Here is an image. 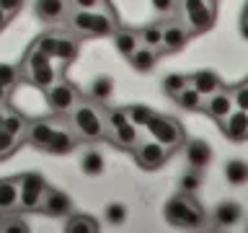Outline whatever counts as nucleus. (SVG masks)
I'll use <instances>...</instances> for the list:
<instances>
[{
  "label": "nucleus",
  "mask_w": 248,
  "mask_h": 233,
  "mask_svg": "<svg viewBox=\"0 0 248 233\" xmlns=\"http://www.w3.org/2000/svg\"><path fill=\"white\" fill-rule=\"evenodd\" d=\"M49 189L44 182L42 174L36 171H29L18 179V207L31 213V210H39L42 207V200H44V192Z\"/></svg>",
  "instance_id": "nucleus-8"
},
{
  "label": "nucleus",
  "mask_w": 248,
  "mask_h": 233,
  "mask_svg": "<svg viewBox=\"0 0 248 233\" xmlns=\"http://www.w3.org/2000/svg\"><path fill=\"white\" fill-rule=\"evenodd\" d=\"M163 215H166V220L173 225V228H202L204 225V210L197 200H194V194L189 192H178L173 194L166 207H163Z\"/></svg>",
  "instance_id": "nucleus-2"
},
{
  "label": "nucleus",
  "mask_w": 248,
  "mask_h": 233,
  "mask_svg": "<svg viewBox=\"0 0 248 233\" xmlns=\"http://www.w3.org/2000/svg\"><path fill=\"white\" fill-rule=\"evenodd\" d=\"M80 168H83V174L91 176V179L101 176V174H104V168H106L104 155H101L98 150H85L83 158H80Z\"/></svg>",
  "instance_id": "nucleus-27"
},
{
  "label": "nucleus",
  "mask_w": 248,
  "mask_h": 233,
  "mask_svg": "<svg viewBox=\"0 0 248 233\" xmlns=\"http://www.w3.org/2000/svg\"><path fill=\"white\" fill-rule=\"evenodd\" d=\"M75 145H78V135H73L70 130H60L57 127L54 137L49 140V145H46V153H52V155H67Z\"/></svg>",
  "instance_id": "nucleus-24"
},
{
  "label": "nucleus",
  "mask_w": 248,
  "mask_h": 233,
  "mask_svg": "<svg viewBox=\"0 0 248 233\" xmlns=\"http://www.w3.org/2000/svg\"><path fill=\"white\" fill-rule=\"evenodd\" d=\"M150 3L158 13H173L178 8V0H150Z\"/></svg>",
  "instance_id": "nucleus-41"
},
{
  "label": "nucleus",
  "mask_w": 248,
  "mask_h": 233,
  "mask_svg": "<svg viewBox=\"0 0 248 233\" xmlns=\"http://www.w3.org/2000/svg\"><path fill=\"white\" fill-rule=\"evenodd\" d=\"M209 161H212V148L204 140H189L186 143V163H189V168L202 171L209 166Z\"/></svg>",
  "instance_id": "nucleus-17"
},
{
  "label": "nucleus",
  "mask_w": 248,
  "mask_h": 233,
  "mask_svg": "<svg viewBox=\"0 0 248 233\" xmlns=\"http://www.w3.org/2000/svg\"><path fill=\"white\" fill-rule=\"evenodd\" d=\"M246 81H248V78H246Z\"/></svg>",
  "instance_id": "nucleus-47"
},
{
  "label": "nucleus",
  "mask_w": 248,
  "mask_h": 233,
  "mask_svg": "<svg viewBox=\"0 0 248 233\" xmlns=\"http://www.w3.org/2000/svg\"><path fill=\"white\" fill-rule=\"evenodd\" d=\"M8 21H11V16H8V13L3 11V8H0V31H3V29L8 26Z\"/></svg>",
  "instance_id": "nucleus-44"
},
{
  "label": "nucleus",
  "mask_w": 248,
  "mask_h": 233,
  "mask_svg": "<svg viewBox=\"0 0 248 233\" xmlns=\"http://www.w3.org/2000/svg\"><path fill=\"white\" fill-rule=\"evenodd\" d=\"M73 132H78V137L88 140V143L104 140L106 137L104 114H101L93 104H75V109H73Z\"/></svg>",
  "instance_id": "nucleus-6"
},
{
  "label": "nucleus",
  "mask_w": 248,
  "mask_h": 233,
  "mask_svg": "<svg viewBox=\"0 0 248 233\" xmlns=\"http://www.w3.org/2000/svg\"><path fill=\"white\" fill-rule=\"evenodd\" d=\"M104 124H106V137L111 140L116 148L135 150V145L142 140V132L127 119V112H124V109H104Z\"/></svg>",
  "instance_id": "nucleus-3"
},
{
  "label": "nucleus",
  "mask_w": 248,
  "mask_h": 233,
  "mask_svg": "<svg viewBox=\"0 0 248 233\" xmlns=\"http://www.w3.org/2000/svg\"><path fill=\"white\" fill-rule=\"evenodd\" d=\"M220 130L230 143H243V140H248V112L232 109L228 114V119L220 122Z\"/></svg>",
  "instance_id": "nucleus-14"
},
{
  "label": "nucleus",
  "mask_w": 248,
  "mask_h": 233,
  "mask_svg": "<svg viewBox=\"0 0 248 233\" xmlns=\"http://www.w3.org/2000/svg\"><path fill=\"white\" fill-rule=\"evenodd\" d=\"M145 130H147V135H150L153 140H158L160 145L168 148V150L181 148L184 140H186V132L181 127V122L173 119V116H166V114H155Z\"/></svg>",
  "instance_id": "nucleus-7"
},
{
  "label": "nucleus",
  "mask_w": 248,
  "mask_h": 233,
  "mask_svg": "<svg viewBox=\"0 0 248 233\" xmlns=\"http://www.w3.org/2000/svg\"><path fill=\"white\" fill-rule=\"evenodd\" d=\"M18 83V67L8 65V62H0V85L3 88H13Z\"/></svg>",
  "instance_id": "nucleus-36"
},
{
  "label": "nucleus",
  "mask_w": 248,
  "mask_h": 233,
  "mask_svg": "<svg viewBox=\"0 0 248 233\" xmlns=\"http://www.w3.org/2000/svg\"><path fill=\"white\" fill-rule=\"evenodd\" d=\"M240 215H243V210H240L238 202H220L212 213L215 223L220 225V228H232V225L240 220Z\"/></svg>",
  "instance_id": "nucleus-23"
},
{
  "label": "nucleus",
  "mask_w": 248,
  "mask_h": 233,
  "mask_svg": "<svg viewBox=\"0 0 248 233\" xmlns=\"http://www.w3.org/2000/svg\"><path fill=\"white\" fill-rule=\"evenodd\" d=\"M232 101H235V109H243L248 112V81H240L238 85H230Z\"/></svg>",
  "instance_id": "nucleus-35"
},
{
  "label": "nucleus",
  "mask_w": 248,
  "mask_h": 233,
  "mask_svg": "<svg viewBox=\"0 0 248 233\" xmlns=\"http://www.w3.org/2000/svg\"><path fill=\"white\" fill-rule=\"evenodd\" d=\"M16 145H18V137L0 127V158H8V155L16 150Z\"/></svg>",
  "instance_id": "nucleus-39"
},
{
  "label": "nucleus",
  "mask_w": 248,
  "mask_h": 233,
  "mask_svg": "<svg viewBox=\"0 0 248 233\" xmlns=\"http://www.w3.org/2000/svg\"><path fill=\"white\" fill-rule=\"evenodd\" d=\"M42 213L46 217H67L70 213H73V200L67 197V192L62 189H46L44 192V200H42Z\"/></svg>",
  "instance_id": "nucleus-13"
},
{
  "label": "nucleus",
  "mask_w": 248,
  "mask_h": 233,
  "mask_svg": "<svg viewBox=\"0 0 248 233\" xmlns=\"http://www.w3.org/2000/svg\"><path fill=\"white\" fill-rule=\"evenodd\" d=\"M240 34H243V39H248V0L243 5V13H240Z\"/></svg>",
  "instance_id": "nucleus-43"
},
{
  "label": "nucleus",
  "mask_w": 248,
  "mask_h": 233,
  "mask_svg": "<svg viewBox=\"0 0 248 233\" xmlns=\"http://www.w3.org/2000/svg\"><path fill=\"white\" fill-rule=\"evenodd\" d=\"M34 13L44 23H60L70 13V0H34Z\"/></svg>",
  "instance_id": "nucleus-15"
},
{
  "label": "nucleus",
  "mask_w": 248,
  "mask_h": 233,
  "mask_svg": "<svg viewBox=\"0 0 248 233\" xmlns=\"http://www.w3.org/2000/svg\"><path fill=\"white\" fill-rule=\"evenodd\" d=\"M104 217L111 225H122L124 220H127V205H124V202H111V205H106Z\"/></svg>",
  "instance_id": "nucleus-33"
},
{
  "label": "nucleus",
  "mask_w": 248,
  "mask_h": 233,
  "mask_svg": "<svg viewBox=\"0 0 248 233\" xmlns=\"http://www.w3.org/2000/svg\"><path fill=\"white\" fill-rule=\"evenodd\" d=\"M67 231L70 233H93L98 231V220L93 215H67Z\"/></svg>",
  "instance_id": "nucleus-29"
},
{
  "label": "nucleus",
  "mask_w": 248,
  "mask_h": 233,
  "mask_svg": "<svg viewBox=\"0 0 248 233\" xmlns=\"http://www.w3.org/2000/svg\"><path fill=\"white\" fill-rule=\"evenodd\" d=\"M70 8L73 11H104L111 5H108V0H70Z\"/></svg>",
  "instance_id": "nucleus-37"
},
{
  "label": "nucleus",
  "mask_w": 248,
  "mask_h": 233,
  "mask_svg": "<svg viewBox=\"0 0 248 233\" xmlns=\"http://www.w3.org/2000/svg\"><path fill=\"white\" fill-rule=\"evenodd\" d=\"M189 83L202 93V96H212V93H217L220 88H225L222 78L217 75L215 70H197L194 75H189Z\"/></svg>",
  "instance_id": "nucleus-18"
},
{
  "label": "nucleus",
  "mask_w": 248,
  "mask_h": 233,
  "mask_svg": "<svg viewBox=\"0 0 248 233\" xmlns=\"http://www.w3.org/2000/svg\"><path fill=\"white\" fill-rule=\"evenodd\" d=\"M127 60H129L132 70H137V73H153V67L158 65V60H160V52H158V50H153V47L140 44Z\"/></svg>",
  "instance_id": "nucleus-19"
},
{
  "label": "nucleus",
  "mask_w": 248,
  "mask_h": 233,
  "mask_svg": "<svg viewBox=\"0 0 248 233\" xmlns=\"http://www.w3.org/2000/svg\"><path fill=\"white\" fill-rule=\"evenodd\" d=\"M18 210V179H3L0 182V215Z\"/></svg>",
  "instance_id": "nucleus-22"
},
{
  "label": "nucleus",
  "mask_w": 248,
  "mask_h": 233,
  "mask_svg": "<svg viewBox=\"0 0 248 233\" xmlns=\"http://www.w3.org/2000/svg\"><path fill=\"white\" fill-rule=\"evenodd\" d=\"M186 85H189V75H181V73H173V75H166L163 78V93L170 99H176Z\"/></svg>",
  "instance_id": "nucleus-31"
},
{
  "label": "nucleus",
  "mask_w": 248,
  "mask_h": 233,
  "mask_svg": "<svg viewBox=\"0 0 248 233\" xmlns=\"http://www.w3.org/2000/svg\"><path fill=\"white\" fill-rule=\"evenodd\" d=\"M5 99H8V88H3V85H0V106H3Z\"/></svg>",
  "instance_id": "nucleus-45"
},
{
  "label": "nucleus",
  "mask_w": 248,
  "mask_h": 233,
  "mask_svg": "<svg viewBox=\"0 0 248 233\" xmlns=\"http://www.w3.org/2000/svg\"><path fill=\"white\" fill-rule=\"evenodd\" d=\"M124 112H127V119L140 130H145L147 124H150V119L155 116V112L145 104H129V106H124Z\"/></svg>",
  "instance_id": "nucleus-28"
},
{
  "label": "nucleus",
  "mask_w": 248,
  "mask_h": 233,
  "mask_svg": "<svg viewBox=\"0 0 248 233\" xmlns=\"http://www.w3.org/2000/svg\"><path fill=\"white\" fill-rule=\"evenodd\" d=\"M3 119H5V112H3V109H0V124H3Z\"/></svg>",
  "instance_id": "nucleus-46"
},
{
  "label": "nucleus",
  "mask_w": 248,
  "mask_h": 233,
  "mask_svg": "<svg viewBox=\"0 0 248 233\" xmlns=\"http://www.w3.org/2000/svg\"><path fill=\"white\" fill-rule=\"evenodd\" d=\"M135 161H137V166L140 168H145V171H158L163 163L168 161V155H170V150L166 145H160L158 140H153V137H142L140 143L135 145Z\"/></svg>",
  "instance_id": "nucleus-9"
},
{
  "label": "nucleus",
  "mask_w": 248,
  "mask_h": 233,
  "mask_svg": "<svg viewBox=\"0 0 248 233\" xmlns=\"http://www.w3.org/2000/svg\"><path fill=\"white\" fill-rule=\"evenodd\" d=\"M78 50H80V44H78L75 36H70V34H57L52 60H54V62H62V65H67V62H73V60L78 57Z\"/></svg>",
  "instance_id": "nucleus-20"
},
{
  "label": "nucleus",
  "mask_w": 248,
  "mask_h": 233,
  "mask_svg": "<svg viewBox=\"0 0 248 233\" xmlns=\"http://www.w3.org/2000/svg\"><path fill=\"white\" fill-rule=\"evenodd\" d=\"M67 26L75 36L83 39H98V36H111L116 29H119V18L111 8H104V11H73L70 8L67 13Z\"/></svg>",
  "instance_id": "nucleus-1"
},
{
  "label": "nucleus",
  "mask_w": 248,
  "mask_h": 233,
  "mask_svg": "<svg viewBox=\"0 0 248 233\" xmlns=\"http://www.w3.org/2000/svg\"><path fill=\"white\" fill-rule=\"evenodd\" d=\"M178 186H181V192H189V194H194L202 186V176H199V171H189V174H184L181 176V182H178Z\"/></svg>",
  "instance_id": "nucleus-38"
},
{
  "label": "nucleus",
  "mask_w": 248,
  "mask_h": 233,
  "mask_svg": "<svg viewBox=\"0 0 248 233\" xmlns=\"http://www.w3.org/2000/svg\"><path fill=\"white\" fill-rule=\"evenodd\" d=\"M91 96L96 99V101H108V96H111V91H114V81H111V75H98V78H93V83H91Z\"/></svg>",
  "instance_id": "nucleus-30"
},
{
  "label": "nucleus",
  "mask_w": 248,
  "mask_h": 233,
  "mask_svg": "<svg viewBox=\"0 0 248 233\" xmlns=\"http://www.w3.org/2000/svg\"><path fill=\"white\" fill-rule=\"evenodd\" d=\"M21 75L34 85V88H42L46 91L49 85L57 81V70H54V60L46 57L44 52H39L36 47H31L23 57V65H21Z\"/></svg>",
  "instance_id": "nucleus-5"
},
{
  "label": "nucleus",
  "mask_w": 248,
  "mask_h": 233,
  "mask_svg": "<svg viewBox=\"0 0 248 233\" xmlns=\"http://www.w3.org/2000/svg\"><path fill=\"white\" fill-rule=\"evenodd\" d=\"M140 39H142L145 47H153V50L160 52V44H163V23H150V26H145V31H140Z\"/></svg>",
  "instance_id": "nucleus-32"
},
{
  "label": "nucleus",
  "mask_w": 248,
  "mask_h": 233,
  "mask_svg": "<svg viewBox=\"0 0 248 233\" xmlns=\"http://www.w3.org/2000/svg\"><path fill=\"white\" fill-rule=\"evenodd\" d=\"M78 104V88L67 81H54L49 88H46V106L52 109L54 114H70Z\"/></svg>",
  "instance_id": "nucleus-10"
},
{
  "label": "nucleus",
  "mask_w": 248,
  "mask_h": 233,
  "mask_svg": "<svg viewBox=\"0 0 248 233\" xmlns=\"http://www.w3.org/2000/svg\"><path fill=\"white\" fill-rule=\"evenodd\" d=\"M176 11L181 13L178 21L191 31V36L212 31L215 26V0H178Z\"/></svg>",
  "instance_id": "nucleus-4"
},
{
  "label": "nucleus",
  "mask_w": 248,
  "mask_h": 233,
  "mask_svg": "<svg viewBox=\"0 0 248 233\" xmlns=\"http://www.w3.org/2000/svg\"><path fill=\"white\" fill-rule=\"evenodd\" d=\"M5 220L0 223V228L3 231H8V233H13V231H29V225L21 220V217H13V213H8V215H3Z\"/></svg>",
  "instance_id": "nucleus-40"
},
{
  "label": "nucleus",
  "mask_w": 248,
  "mask_h": 233,
  "mask_svg": "<svg viewBox=\"0 0 248 233\" xmlns=\"http://www.w3.org/2000/svg\"><path fill=\"white\" fill-rule=\"evenodd\" d=\"M191 39V31L184 26L181 21H168L163 23V44H160V54L166 52H178L189 44Z\"/></svg>",
  "instance_id": "nucleus-12"
},
{
  "label": "nucleus",
  "mask_w": 248,
  "mask_h": 233,
  "mask_svg": "<svg viewBox=\"0 0 248 233\" xmlns=\"http://www.w3.org/2000/svg\"><path fill=\"white\" fill-rule=\"evenodd\" d=\"M0 127L5 132H11V135H16V137H21L23 132H26V122H23V116H18V114H5V119Z\"/></svg>",
  "instance_id": "nucleus-34"
},
{
  "label": "nucleus",
  "mask_w": 248,
  "mask_h": 233,
  "mask_svg": "<svg viewBox=\"0 0 248 233\" xmlns=\"http://www.w3.org/2000/svg\"><path fill=\"white\" fill-rule=\"evenodd\" d=\"M173 101H176V104L181 106V109H186V112H202V106H204V96H202V93L194 88L191 83L186 85V88L178 93Z\"/></svg>",
  "instance_id": "nucleus-26"
},
{
  "label": "nucleus",
  "mask_w": 248,
  "mask_h": 233,
  "mask_svg": "<svg viewBox=\"0 0 248 233\" xmlns=\"http://www.w3.org/2000/svg\"><path fill=\"white\" fill-rule=\"evenodd\" d=\"M235 109V101H232V93L230 88H220L217 93L212 96H204V106H202V112L209 114L212 119L220 124L222 119H228V114Z\"/></svg>",
  "instance_id": "nucleus-11"
},
{
  "label": "nucleus",
  "mask_w": 248,
  "mask_h": 233,
  "mask_svg": "<svg viewBox=\"0 0 248 233\" xmlns=\"http://www.w3.org/2000/svg\"><path fill=\"white\" fill-rule=\"evenodd\" d=\"M111 39H114L116 52L124 54V57H129V54L135 52L140 44H142V39H140V31H135V29H122V26L111 34Z\"/></svg>",
  "instance_id": "nucleus-21"
},
{
  "label": "nucleus",
  "mask_w": 248,
  "mask_h": 233,
  "mask_svg": "<svg viewBox=\"0 0 248 233\" xmlns=\"http://www.w3.org/2000/svg\"><path fill=\"white\" fill-rule=\"evenodd\" d=\"M54 132H57V127H54L52 122H46V119H34V122H29L26 124V140H29V145H34L36 150H46V145H49V140L54 137Z\"/></svg>",
  "instance_id": "nucleus-16"
},
{
  "label": "nucleus",
  "mask_w": 248,
  "mask_h": 233,
  "mask_svg": "<svg viewBox=\"0 0 248 233\" xmlns=\"http://www.w3.org/2000/svg\"><path fill=\"white\" fill-rule=\"evenodd\" d=\"M0 8H3V11L13 18V16L23 8V0H0Z\"/></svg>",
  "instance_id": "nucleus-42"
},
{
  "label": "nucleus",
  "mask_w": 248,
  "mask_h": 233,
  "mask_svg": "<svg viewBox=\"0 0 248 233\" xmlns=\"http://www.w3.org/2000/svg\"><path fill=\"white\" fill-rule=\"evenodd\" d=\"M225 179H228V184H232V186L248 184V163L240 161V158L228 161L225 163Z\"/></svg>",
  "instance_id": "nucleus-25"
}]
</instances>
